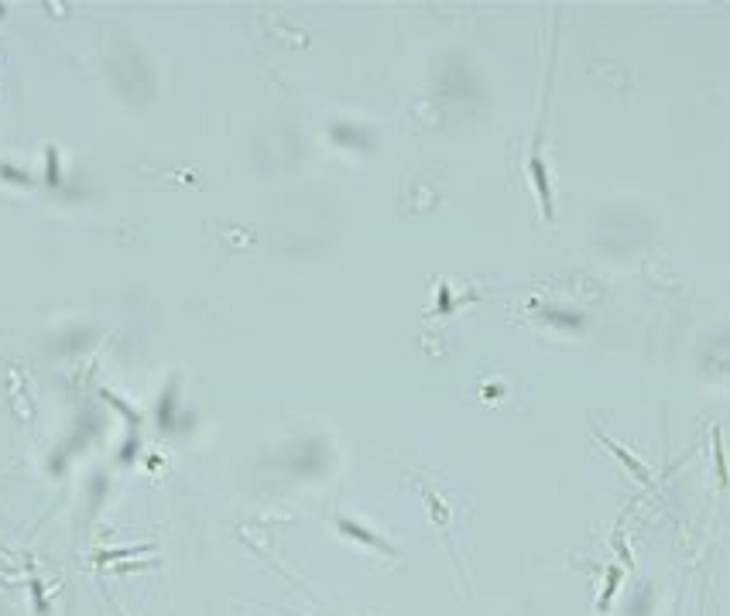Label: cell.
<instances>
[{"mask_svg": "<svg viewBox=\"0 0 730 616\" xmlns=\"http://www.w3.org/2000/svg\"><path fill=\"white\" fill-rule=\"evenodd\" d=\"M604 445H607V448H610V452H614V456H617V459H621V462H624V466H627V469H631V473H634V476H638V479H642V483H648V469H644V466H642V462H638V459H634V456H631V452H627V448H621V445H617V442H614V438H607V435H604Z\"/></svg>", "mask_w": 730, "mask_h": 616, "instance_id": "3", "label": "cell"}, {"mask_svg": "<svg viewBox=\"0 0 730 616\" xmlns=\"http://www.w3.org/2000/svg\"><path fill=\"white\" fill-rule=\"evenodd\" d=\"M713 448H716V476H720V486L730 483V473H727V459H724V445H720V431H713Z\"/></svg>", "mask_w": 730, "mask_h": 616, "instance_id": "5", "label": "cell"}, {"mask_svg": "<svg viewBox=\"0 0 730 616\" xmlns=\"http://www.w3.org/2000/svg\"><path fill=\"white\" fill-rule=\"evenodd\" d=\"M528 175H532V185H535V192H539L542 216L552 222V216H556V205H552V188H549V171H545L542 154H532V158H528Z\"/></svg>", "mask_w": 730, "mask_h": 616, "instance_id": "1", "label": "cell"}, {"mask_svg": "<svg viewBox=\"0 0 730 616\" xmlns=\"http://www.w3.org/2000/svg\"><path fill=\"white\" fill-rule=\"evenodd\" d=\"M617 585H621V568L610 565L607 579H604V592H600V599H597V610H600V613H607L610 610V599H614V592H617Z\"/></svg>", "mask_w": 730, "mask_h": 616, "instance_id": "4", "label": "cell"}, {"mask_svg": "<svg viewBox=\"0 0 730 616\" xmlns=\"http://www.w3.org/2000/svg\"><path fill=\"white\" fill-rule=\"evenodd\" d=\"M340 530H343L347 538H357V541H364V545H374V548H381V551H387V555L395 551V548L387 545V541H381L377 534H370V530H367V528H360V524H353V520H340Z\"/></svg>", "mask_w": 730, "mask_h": 616, "instance_id": "2", "label": "cell"}, {"mask_svg": "<svg viewBox=\"0 0 730 616\" xmlns=\"http://www.w3.org/2000/svg\"><path fill=\"white\" fill-rule=\"evenodd\" d=\"M333 140H350V144H364V148L370 144V137L360 134V130H350V127L347 130H343V127H333Z\"/></svg>", "mask_w": 730, "mask_h": 616, "instance_id": "6", "label": "cell"}]
</instances>
